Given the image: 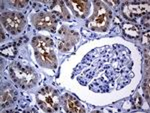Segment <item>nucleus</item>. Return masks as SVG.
<instances>
[{
    "label": "nucleus",
    "instance_id": "1",
    "mask_svg": "<svg viewBox=\"0 0 150 113\" xmlns=\"http://www.w3.org/2000/svg\"><path fill=\"white\" fill-rule=\"evenodd\" d=\"M12 77L24 87H31L36 83V73L30 67H22L20 64H13L10 68Z\"/></svg>",
    "mask_w": 150,
    "mask_h": 113
},
{
    "label": "nucleus",
    "instance_id": "2",
    "mask_svg": "<svg viewBox=\"0 0 150 113\" xmlns=\"http://www.w3.org/2000/svg\"><path fill=\"white\" fill-rule=\"evenodd\" d=\"M33 46L35 48L36 54L38 56L37 58L41 64H45V65L50 66L55 63V56L53 54L51 48H50L49 43L46 41L45 38H34Z\"/></svg>",
    "mask_w": 150,
    "mask_h": 113
},
{
    "label": "nucleus",
    "instance_id": "3",
    "mask_svg": "<svg viewBox=\"0 0 150 113\" xmlns=\"http://www.w3.org/2000/svg\"><path fill=\"white\" fill-rule=\"evenodd\" d=\"M38 100H39L41 107L44 108L46 111L56 110L59 104V97L57 93L50 88H46L40 91V93L38 94Z\"/></svg>",
    "mask_w": 150,
    "mask_h": 113
},
{
    "label": "nucleus",
    "instance_id": "4",
    "mask_svg": "<svg viewBox=\"0 0 150 113\" xmlns=\"http://www.w3.org/2000/svg\"><path fill=\"white\" fill-rule=\"evenodd\" d=\"M2 21L6 29L13 34L19 32L24 26V19L22 15L19 13H15V12L4 14V16L2 17Z\"/></svg>",
    "mask_w": 150,
    "mask_h": 113
},
{
    "label": "nucleus",
    "instance_id": "5",
    "mask_svg": "<svg viewBox=\"0 0 150 113\" xmlns=\"http://www.w3.org/2000/svg\"><path fill=\"white\" fill-rule=\"evenodd\" d=\"M108 18L107 10L103 5H99L96 10V13L94 14L92 20L90 21V26L93 28H102L106 25Z\"/></svg>",
    "mask_w": 150,
    "mask_h": 113
},
{
    "label": "nucleus",
    "instance_id": "6",
    "mask_svg": "<svg viewBox=\"0 0 150 113\" xmlns=\"http://www.w3.org/2000/svg\"><path fill=\"white\" fill-rule=\"evenodd\" d=\"M149 5L148 4H127L124 7V12L126 15H139L148 12Z\"/></svg>",
    "mask_w": 150,
    "mask_h": 113
},
{
    "label": "nucleus",
    "instance_id": "7",
    "mask_svg": "<svg viewBox=\"0 0 150 113\" xmlns=\"http://www.w3.org/2000/svg\"><path fill=\"white\" fill-rule=\"evenodd\" d=\"M36 26L38 28L51 30L55 26V20L49 14H40L36 19Z\"/></svg>",
    "mask_w": 150,
    "mask_h": 113
},
{
    "label": "nucleus",
    "instance_id": "8",
    "mask_svg": "<svg viewBox=\"0 0 150 113\" xmlns=\"http://www.w3.org/2000/svg\"><path fill=\"white\" fill-rule=\"evenodd\" d=\"M65 107H66V110L71 112L79 113L84 111L80 102L77 99H75L73 96H70V95L65 96Z\"/></svg>",
    "mask_w": 150,
    "mask_h": 113
},
{
    "label": "nucleus",
    "instance_id": "9",
    "mask_svg": "<svg viewBox=\"0 0 150 113\" xmlns=\"http://www.w3.org/2000/svg\"><path fill=\"white\" fill-rule=\"evenodd\" d=\"M13 92L10 88H4L2 89V92H1V104L3 107H6V106H9L10 103H12L13 101Z\"/></svg>",
    "mask_w": 150,
    "mask_h": 113
},
{
    "label": "nucleus",
    "instance_id": "10",
    "mask_svg": "<svg viewBox=\"0 0 150 113\" xmlns=\"http://www.w3.org/2000/svg\"><path fill=\"white\" fill-rule=\"evenodd\" d=\"M71 4L73 5L74 9L81 15H84L87 11V3L85 1H72Z\"/></svg>",
    "mask_w": 150,
    "mask_h": 113
},
{
    "label": "nucleus",
    "instance_id": "11",
    "mask_svg": "<svg viewBox=\"0 0 150 113\" xmlns=\"http://www.w3.org/2000/svg\"><path fill=\"white\" fill-rule=\"evenodd\" d=\"M123 30L126 33L127 35H130L132 37H137L139 35V32L137 30V28L135 27L134 25H131V24H125L123 26Z\"/></svg>",
    "mask_w": 150,
    "mask_h": 113
},
{
    "label": "nucleus",
    "instance_id": "12",
    "mask_svg": "<svg viewBox=\"0 0 150 113\" xmlns=\"http://www.w3.org/2000/svg\"><path fill=\"white\" fill-rule=\"evenodd\" d=\"M13 4H14V5H15V6H19V7H21V6H24V5H25V4H26V2L25 1H24V2H13Z\"/></svg>",
    "mask_w": 150,
    "mask_h": 113
}]
</instances>
